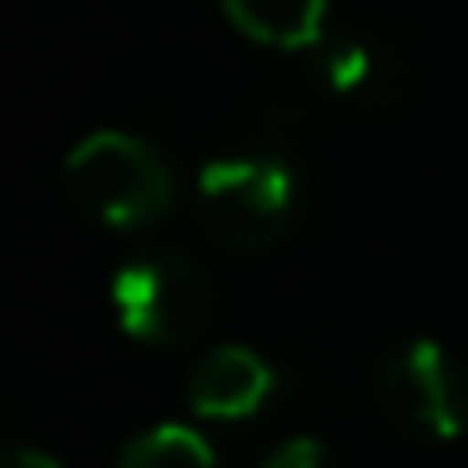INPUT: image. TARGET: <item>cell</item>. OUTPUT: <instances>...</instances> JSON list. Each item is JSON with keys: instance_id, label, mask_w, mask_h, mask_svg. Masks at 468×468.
<instances>
[{"instance_id": "2", "label": "cell", "mask_w": 468, "mask_h": 468, "mask_svg": "<svg viewBox=\"0 0 468 468\" xmlns=\"http://www.w3.org/2000/svg\"><path fill=\"white\" fill-rule=\"evenodd\" d=\"M61 182L91 222L122 227V232L162 222L176 202L172 166L156 156V146L126 132H91L86 142H76L61 166Z\"/></svg>"}, {"instance_id": "3", "label": "cell", "mask_w": 468, "mask_h": 468, "mask_svg": "<svg viewBox=\"0 0 468 468\" xmlns=\"http://www.w3.org/2000/svg\"><path fill=\"white\" fill-rule=\"evenodd\" d=\"M297 182L277 156H227L197 176V212L227 252H267L292 227Z\"/></svg>"}, {"instance_id": "10", "label": "cell", "mask_w": 468, "mask_h": 468, "mask_svg": "<svg viewBox=\"0 0 468 468\" xmlns=\"http://www.w3.org/2000/svg\"><path fill=\"white\" fill-rule=\"evenodd\" d=\"M0 468H61L41 448H0Z\"/></svg>"}, {"instance_id": "4", "label": "cell", "mask_w": 468, "mask_h": 468, "mask_svg": "<svg viewBox=\"0 0 468 468\" xmlns=\"http://www.w3.org/2000/svg\"><path fill=\"white\" fill-rule=\"evenodd\" d=\"M378 408L398 433L418 438V443H448L468 428L463 373L433 337L398 343L378 363Z\"/></svg>"}, {"instance_id": "1", "label": "cell", "mask_w": 468, "mask_h": 468, "mask_svg": "<svg viewBox=\"0 0 468 468\" xmlns=\"http://www.w3.org/2000/svg\"><path fill=\"white\" fill-rule=\"evenodd\" d=\"M112 307L126 337L146 347H186L212 327L217 282L182 247H142L112 277Z\"/></svg>"}, {"instance_id": "5", "label": "cell", "mask_w": 468, "mask_h": 468, "mask_svg": "<svg viewBox=\"0 0 468 468\" xmlns=\"http://www.w3.org/2000/svg\"><path fill=\"white\" fill-rule=\"evenodd\" d=\"M277 388V373L262 353L252 347H207L197 357V367L186 373V408L207 423H237V418H252L267 408Z\"/></svg>"}, {"instance_id": "9", "label": "cell", "mask_w": 468, "mask_h": 468, "mask_svg": "<svg viewBox=\"0 0 468 468\" xmlns=\"http://www.w3.org/2000/svg\"><path fill=\"white\" fill-rule=\"evenodd\" d=\"M323 443L317 438H287V443H277L272 453L262 458V468H323Z\"/></svg>"}, {"instance_id": "7", "label": "cell", "mask_w": 468, "mask_h": 468, "mask_svg": "<svg viewBox=\"0 0 468 468\" xmlns=\"http://www.w3.org/2000/svg\"><path fill=\"white\" fill-rule=\"evenodd\" d=\"M116 468H217V453L197 428L186 423H156L146 433L126 438Z\"/></svg>"}, {"instance_id": "6", "label": "cell", "mask_w": 468, "mask_h": 468, "mask_svg": "<svg viewBox=\"0 0 468 468\" xmlns=\"http://www.w3.org/2000/svg\"><path fill=\"white\" fill-rule=\"evenodd\" d=\"M227 21L262 46H317L323 41V21H327V0H222Z\"/></svg>"}, {"instance_id": "8", "label": "cell", "mask_w": 468, "mask_h": 468, "mask_svg": "<svg viewBox=\"0 0 468 468\" xmlns=\"http://www.w3.org/2000/svg\"><path fill=\"white\" fill-rule=\"evenodd\" d=\"M317 71H323V81L333 86V91H357V86L373 81L378 61H373V51H367L363 41L343 36V41H327V46H323V56H317Z\"/></svg>"}]
</instances>
